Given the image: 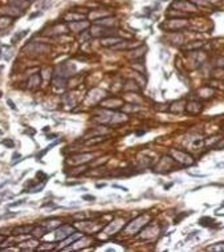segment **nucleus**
Masks as SVG:
<instances>
[{"mask_svg":"<svg viewBox=\"0 0 224 252\" xmlns=\"http://www.w3.org/2000/svg\"><path fill=\"white\" fill-rule=\"evenodd\" d=\"M33 227L32 226H21V227H17L13 230V233L15 235H25V233H29L32 232Z\"/></svg>","mask_w":224,"mask_h":252,"instance_id":"3","label":"nucleus"},{"mask_svg":"<svg viewBox=\"0 0 224 252\" xmlns=\"http://www.w3.org/2000/svg\"><path fill=\"white\" fill-rule=\"evenodd\" d=\"M28 32H29V31H23V32H21V33H19V35H15V36H13V39H12V43L15 44V43H16V41H17V40L23 39V37H24V36H25V35H27V33H28Z\"/></svg>","mask_w":224,"mask_h":252,"instance_id":"8","label":"nucleus"},{"mask_svg":"<svg viewBox=\"0 0 224 252\" xmlns=\"http://www.w3.org/2000/svg\"><path fill=\"white\" fill-rule=\"evenodd\" d=\"M16 158H20V154L19 153H15V154L12 155V159H13V163L16 162Z\"/></svg>","mask_w":224,"mask_h":252,"instance_id":"15","label":"nucleus"},{"mask_svg":"<svg viewBox=\"0 0 224 252\" xmlns=\"http://www.w3.org/2000/svg\"><path fill=\"white\" fill-rule=\"evenodd\" d=\"M106 31H109V28H101V27H94L93 29L90 31V35L91 36H95V37H100V36H108L110 35V32H106Z\"/></svg>","mask_w":224,"mask_h":252,"instance_id":"2","label":"nucleus"},{"mask_svg":"<svg viewBox=\"0 0 224 252\" xmlns=\"http://www.w3.org/2000/svg\"><path fill=\"white\" fill-rule=\"evenodd\" d=\"M72 235H74V233H73V230L71 227H61L57 230V239H60V240L68 238V236H72Z\"/></svg>","mask_w":224,"mask_h":252,"instance_id":"1","label":"nucleus"},{"mask_svg":"<svg viewBox=\"0 0 224 252\" xmlns=\"http://www.w3.org/2000/svg\"><path fill=\"white\" fill-rule=\"evenodd\" d=\"M3 145L7 146V147H9V149H13V146H15L13 141H11V140H4L3 141Z\"/></svg>","mask_w":224,"mask_h":252,"instance_id":"10","label":"nucleus"},{"mask_svg":"<svg viewBox=\"0 0 224 252\" xmlns=\"http://www.w3.org/2000/svg\"><path fill=\"white\" fill-rule=\"evenodd\" d=\"M214 147H218V150H224V140H220Z\"/></svg>","mask_w":224,"mask_h":252,"instance_id":"11","label":"nucleus"},{"mask_svg":"<svg viewBox=\"0 0 224 252\" xmlns=\"http://www.w3.org/2000/svg\"><path fill=\"white\" fill-rule=\"evenodd\" d=\"M25 202H27V199H20V200H17V202H15V203H11L8 207H17V206H21V204H24Z\"/></svg>","mask_w":224,"mask_h":252,"instance_id":"9","label":"nucleus"},{"mask_svg":"<svg viewBox=\"0 0 224 252\" xmlns=\"http://www.w3.org/2000/svg\"><path fill=\"white\" fill-rule=\"evenodd\" d=\"M3 240H4V236H0V243H2Z\"/></svg>","mask_w":224,"mask_h":252,"instance_id":"18","label":"nucleus"},{"mask_svg":"<svg viewBox=\"0 0 224 252\" xmlns=\"http://www.w3.org/2000/svg\"><path fill=\"white\" fill-rule=\"evenodd\" d=\"M54 137H57L56 134H50V136H48V140H53Z\"/></svg>","mask_w":224,"mask_h":252,"instance_id":"17","label":"nucleus"},{"mask_svg":"<svg viewBox=\"0 0 224 252\" xmlns=\"http://www.w3.org/2000/svg\"><path fill=\"white\" fill-rule=\"evenodd\" d=\"M48 232V228L47 227H39V228H35L32 230V235H33V238H43L44 235Z\"/></svg>","mask_w":224,"mask_h":252,"instance_id":"5","label":"nucleus"},{"mask_svg":"<svg viewBox=\"0 0 224 252\" xmlns=\"http://www.w3.org/2000/svg\"><path fill=\"white\" fill-rule=\"evenodd\" d=\"M7 104L9 105V108L12 109V110H16V105H15V102L12 100H9V98H8V100H7Z\"/></svg>","mask_w":224,"mask_h":252,"instance_id":"13","label":"nucleus"},{"mask_svg":"<svg viewBox=\"0 0 224 252\" xmlns=\"http://www.w3.org/2000/svg\"><path fill=\"white\" fill-rule=\"evenodd\" d=\"M199 223L202 226H204V227H208V226H212V223H214V219H212V218H202L199 220Z\"/></svg>","mask_w":224,"mask_h":252,"instance_id":"7","label":"nucleus"},{"mask_svg":"<svg viewBox=\"0 0 224 252\" xmlns=\"http://www.w3.org/2000/svg\"><path fill=\"white\" fill-rule=\"evenodd\" d=\"M60 142H61V140H60V138H58V140H57V141H54V142H52V143H50L49 146H47V147H45V149H44V150H43V151H40V153H39V154H37V155H36V158H37V159H40V158H43V157H44V155H45V154H47V153H48V151H49V150H52V147H54V146H56V145H58V143H60Z\"/></svg>","mask_w":224,"mask_h":252,"instance_id":"4","label":"nucleus"},{"mask_svg":"<svg viewBox=\"0 0 224 252\" xmlns=\"http://www.w3.org/2000/svg\"><path fill=\"white\" fill-rule=\"evenodd\" d=\"M0 97H2V92H0Z\"/></svg>","mask_w":224,"mask_h":252,"instance_id":"19","label":"nucleus"},{"mask_svg":"<svg viewBox=\"0 0 224 252\" xmlns=\"http://www.w3.org/2000/svg\"><path fill=\"white\" fill-rule=\"evenodd\" d=\"M82 198L85 199V200H94V199H95L93 195H85V196H82Z\"/></svg>","mask_w":224,"mask_h":252,"instance_id":"14","label":"nucleus"},{"mask_svg":"<svg viewBox=\"0 0 224 252\" xmlns=\"http://www.w3.org/2000/svg\"><path fill=\"white\" fill-rule=\"evenodd\" d=\"M40 15H41V12H36L33 15H31V17H29V19H33V17H36V16H40Z\"/></svg>","mask_w":224,"mask_h":252,"instance_id":"16","label":"nucleus"},{"mask_svg":"<svg viewBox=\"0 0 224 252\" xmlns=\"http://www.w3.org/2000/svg\"><path fill=\"white\" fill-rule=\"evenodd\" d=\"M117 43H123L121 39L115 37V39H104L102 40V44L104 45H112V44H117Z\"/></svg>","mask_w":224,"mask_h":252,"instance_id":"6","label":"nucleus"},{"mask_svg":"<svg viewBox=\"0 0 224 252\" xmlns=\"http://www.w3.org/2000/svg\"><path fill=\"white\" fill-rule=\"evenodd\" d=\"M190 214H191V212H184V214L179 215V216H178V218H175V224H178V223H179V222H181V220H182V219H183V218H184V216H187V215H190Z\"/></svg>","mask_w":224,"mask_h":252,"instance_id":"12","label":"nucleus"}]
</instances>
